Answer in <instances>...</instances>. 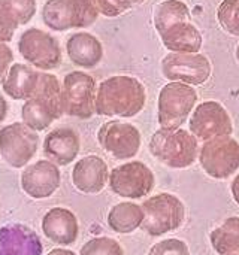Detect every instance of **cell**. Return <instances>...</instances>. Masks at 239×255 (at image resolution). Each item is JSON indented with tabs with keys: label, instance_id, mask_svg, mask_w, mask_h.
Wrapping results in <instances>:
<instances>
[{
	"label": "cell",
	"instance_id": "obj_1",
	"mask_svg": "<svg viewBox=\"0 0 239 255\" xmlns=\"http://www.w3.org/2000/svg\"><path fill=\"white\" fill-rule=\"evenodd\" d=\"M147 102L144 84L127 75H115L99 84L94 109L100 117L132 118L138 115Z\"/></svg>",
	"mask_w": 239,
	"mask_h": 255
},
{
	"label": "cell",
	"instance_id": "obj_2",
	"mask_svg": "<svg viewBox=\"0 0 239 255\" xmlns=\"http://www.w3.org/2000/svg\"><path fill=\"white\" fill-rule=\"evenodd\" d=\"M61 115V84L55 75L40 72L34 94L21 108L22 123L34 131H42Z\"/></svg>",
	"mask_w": 239,
	"mask_h": 255
},
{
	"label": "cell",
	"instance_id": "obj_3",
	"mask_svg": "<svg viewBox=\"0 0 239 255\" xmlns=\"http://www.w3.org/2000/svg\"><path fill=\"white\" fill-rule=\"evenodd\" d=\"M148 148L156 160L171 169L190 167L199 154L198 139L184 128H159Z\"/></svg>",
	"mask_w": 239,
	"mask_h": 255
},
{
	"label": "cell",
	"instance_id": "obj_4",
	"mask_svg": "<svg viewBox=\"0 0 239 255\" xmlns=\"http://www.w3.org/2000/svg\"><path fill=\"white\" fill-rule=\"evenodd\" d=\"M144 221L141 229L150 236H163L180 229L186 218L184 203L174 194L160 193L141 205Z\"/></svg>",
	"mask_w": 239,
	"mask_h": 255
},
{
	"label": "cell",
	"instance_id": "obj_5",
	"mask_svg": "<svg viewBox=\"0 0 239 255\" xmlns=\"http://www.w3.org/2000/svg\"><path fill=\"white\" fill-rule=\"evenodd\" d=\"M97 16L93 0H46L42 7L43 24L54 31L90 27Z\"/></svg>",
	"mask_w": 239,
	"mask_h": 255
},
{
	"label": "cell",
	"instance_id": "obj_6",
	"mask_svg": "<svg viewBox=\"0 0 239 255\" xmlns=\"http://www.w3.org/2000/svg\"><path fill=\"white\" fill-rule=\"evenodd\" d=\"M198 93L192 85L168 82L159 93L157 117L162 128H180L196 108Z\"/></svg>",
	"mask_w": 239,
	"mask_h": 255
},
{
	"label": "cell",
	"instance_id": "obj_7",
	"mask_svg": "<svg viewBox=\"0 0 239 255\" xmlns=\"http://www.w3.org/2000/svg\"><path fill=\"white\" fill-rule=\"evenodd\" d=\"M97 85L91 75L82 70H73L63 78L61 84V108L67 117L88 120L96 114Z\"/></svg>",
	"mask_w": 239,
	"mask_h": 255
},
{
	"label": "cell",
	"instance_id": "obj_8",
	"mask_svg": "<svg viewBox=\"0 0 239 255\" xmlns=\"http://www.w3.org/2000/svg\"><path fill=\"white\" fill-rule=\"evenodd\" d=\"M199 163L204 172L214 179H226L239 169V143L232 136L207 140L199 149Z\"/></svg>",
	"mask_w": 239,
	"mask_h": 255
},
{
	"label": "cell",
	"instance_id": "obj_9",
	"mask_svg": "<svg viewBox=\"0 0 239 255\" xmlns=\"http://www.w3.org/2000/svg\"><path fill=\"white\" fill-rule=\"evenodd\" d=\"M18 51L27 63L42 72L57 69L61 63V48L58 40L52 34L36 27L27 28L21 33Z\"/></svg>",
	"mask_w": 239,
	"mask_h": 255
},
{
	"label": "cell",
	"instance_id": "obj_10",
	"mask_svg": "<svg viewBox=\"0 0 239 255\" xmlns=\"http://www.w3.org/2000/svg\"><path fill=\"white\" fill-rule=\"evenodd\" d=\"M39 134L24 123H12L0 130V155L15 169L27 166L36 155Z\"/></svg>",
	"mask_w": 239,
	"mask_h": 255
},
{
	"label": "cell",
	"instance_id": "obj_11",
	"mask_svg": "<svg viewBox=\"0 0 239 255\" xmlns=\"http://www.w3.org/2000/svg\"><path fill=\"white\" fill-rule=\"evenodd\" d=\"M162 73L171 82H183L196 87L210 79L213 66L208 57L199 52H169L162 60Z\"/></svg>",
	"mask_w": 239,
	"mask_h": 255
},
{
	"label": "cell",
	"instance_id": "obj_12",
	"mask_svg": "<svg viewBox=\"0 0 239 255\" xmlns=\"http://www.w3.org/2000/svg\"><path fill=\"white\" fill-rule=\"evenodd\" d=\"M111 190L124 199H142L154 188L153 170L142 161H129L117 166L109 173Z\"/></svg>",
	"mask_w": 239,
	"mask_h": 255
},
{
	"label": "cell",
	"instance_id": "obj_13",
	"mask_svg": "<svg viewBox=\"0 0 239 255\" xmlns=\"http://www.w3.org/2000/svg\"><path fill=\"white\" fill-rule=\"evenodd\" d=\"M190 118V133L198 140H210L220 136H231L234 123L226 108L216 102L207 100L193 109Z\"/></svg>",
	"mask_w": 239,
	"mask_h": 255
},
{
	"label": "cell",
	"instance_id": "obj_14",
	"mask_svg": "<svg viewBox=\"0 0 239 255\" xmlns=\"http://www.w3.org/2000/svg\"><path fill=\"white\" fill-rule=\"evenodd\" d=\"M99 145L117 160H130L141 149V131L130 123L109 121L97 131Z\"/></svg>",
	"mask_w": 239,
	"mask_h": 255
},
{
	"label": "cell",
	"instance_id": "obj_15",
	"mask_svg": "<svg viewBox=\"0 0 239 255\" xmlns=\"http://www.w3.org/2000/svg\"><path fill=\"white\" fill-rule=\"evenodd\" d=\"M61 175L58 166L49 160H39L21 173L22 191L31 199L40 200L51 197L60 187Z\"/></svg>",
	"mask_w": 239,
	"mask_h": 255
},
{
	"label": "cell",
	"instance_id": "obj_16",
	"mask_svg": "<svg viewBox=\"0 0 239 255\" xmlns=\"http://www.w3.org/2000/svg\"><path fill=\"white\" fill-rule=\"evenodd\" d=\"M109 179L108 164L99 155H87L78 160L72 170V182L75 188L84 194L100 193Z\"/></svg>",
	"mask_w": 239,
	"mask_h": 255
},
{
	"label": "cell",
	"instance_id": "obj_17",
	"mask_svg": "<svg viewBox=\"0 0 239 255\" xmlns=\"http://www.w3.org/2000/svg\"><path fill=\"white\" fill-rule=\"evenodd\" d=\"M79 134L70 127L54 128L43 139V154L57 166H67L73 163L79 154Z\"/></svg>",
	"mask_w": 239,
	"mask_h": 255
},
{
	"label": "cell",
	"instance_id": "obj_18",
	"mask_svg": "<svg viewBox=\"0 0 239 255\" xmlns=\"http://www.w3.org/2000/svg\"><path fill=\"white\" fill-rule=\"evenodd\" d=\"M43 247L30 227L7 224L0 229V255H42Z\"/></svg>",
	"mask_w": 239,
	"mask_h": 255
},
{
	"label": "cell",
	"instance_id": "obj_19",
	"mask_svg": "<svg viewBox=\"0 0 239 255\" xmlns=\"http://www.w3.org/2000/svg\"><path fill=\"white\" fill-rule=\"evenodd\" d=\"M43 235L57 245H72L78 239L79 226L75 214L66 208H52L42 218Z\"/></svg>",
	"mask_w": 239,
	"mask_h": 255
},
{
	"label": "cell",
	"instance_id": "obj_20",
	"mask_svg": "<svg viewBox=\"0 0 239 255\" xmlns=\"http://www.w3.org/2000/svg\"><path fill=\"white\" fill-rule=\"evenodd\" d=\"M66 52L75 66L93 69L103 58V45L94 34L78 31L69 36L66 42Z\"/></svg>",
	"mask_w": 239,
	"mask_h": 255
},
{
	"label": "cell",
	"instance_id": "obj_21",
	"mask_svg": "<svg viewBox=\"0 0 239 255\" xmlns=\"http://www.w3.org/2000/svg\"><path fill=\"white\" fill-rule=\"evenodd\" d=\"M40 72L27 64L13 63L1 81L3 91L13 100H28L37 88Z\"/></svg>",
	"mask_w": 239,
	"mask_h": 255
},
{
	"label": "cell",
	"instance_id": "obj_22",
	"mask_svg": "<svg viewBox=\"0 0 239 255\" xmlns=\"http://www.w3.org/2000/svg\"><path fill=\"white\" fill-rule=\"evenodd\" d=\"M160 39L168 51L183 54L199 52L204 42L199 28L190 21L174 24L160 34Z\"/></svg>",
	"mask_w": 239,
	"mask_h": 255
},
{
	"label": "cell",
	"instance_id": "obj_23",
	"mask_svg": "<svg viewBox=\"0 0 239 255\" xmlns=\"http://www.w3.org/2000/svg\"><path fill=\"white\" fill-rule=\"evenodd\" d=\"M144 221V211L139 205L123 202L115 205L108 214V226L120 235H129L141 227Z\"/></svg>",
	"mask_w": 239,
	"mask_h": 255
},
{
	"label": "cell",
	"instance_id": "obj_24",
	"mask_svg": "<svg viewBox=\"0 0 239 255\" xmlns=\"http://www.w3.org/2000/svg\"><path fill=\"white\" fill-rule=\"evenodd\" d=\"M190 9L181 0H165L154 9V27L159 34H162L174 24L190 21Z\"/></svg>",
	"mask_w": 239,
	"mask_h": 255
},
{
	"label": "cell",
	"instance_id": "obj_25",
	"mask_svg": "<svg viewBox=\"0 0 239 255\" xmlns=\"http://www.w3.org/2000/svg\"><path fill=\"white\" fill-rule=\"evenodd\" d=\"M211 245L219 255H239V218H228L220 227L213 230Z\"/></svg>",
	"mask_w": 239,
	"mask_h": 255
},
{
	"label": "cell",
	"instance_id": "obj_26",
	"mask_svg": "<svg viewBox=\"0 0 239 255\" xmlns=\"http://www.w3.org/2000/svg\"><path fill=\"white\" fill-rule=\"evenodd\" d=\"M0 7L15 28L31 21L37 9L36 0H0Z\"/></svg>",
	"mask_w": 239,
	"mask_h": 255
},
{
	"label": "cell",
	"instance_id": "obj_27",
	"mask_svg": "<svg viewBox=\"0 0 239 255\" xmlns=\"http://www.w3.org/2000/svg\"><path fill=\"white\" fill-rule=\"evenodd\" d=\"M217 18L226 33L239 36V0H223L219 6Z\"/></svg>",
	"mask_w": 239,
	"mask_h": 255
},
{
	"label": "cell",
	"instance_id": "obj_28",
	"mask_svg": "<svg viewBox=\"0 0 239 255\" xmlns=\"http://www.w3.org/2000/svg\"><path fill=\"white\" fill-rule=\"evenodd\" d=\"M79 255H124V251L115 239L102 236L84 244Z\"/></svg>",
	"mask_w": 239,
	"mask_h": 255
},
{
	"label": "cell",
	"instance_id": "obj_29",
	"mask_svg": "<svg viewBox=\"0 0 239 255\" xmlns=\"http://www.w3.org/2000/svg\"><path fill=\"white\" fill-rule=\"evenodd\" d=\"M99 13L108 18H115L130 10L135 3L133 0H93Z\"/></svg>",
	"mask_w": 239,
	"mask_h": 255
},
{
	"label": "cell",
	"instance_id": "obj_30",
	"mask_svg": "<svg viewBox=\"0 0 239 255\" xmlns=\"http://www.w3.org/2000/svg\"><path fill=\"white\" fill-rule=\"evenodd\" d=\"M148 255H190V250L184 241L172 238L153 245Z\"/></svg>",
	"mask_w": 239,
	"mask_h": 255
},
{
	"label": "cell",
	"instance_id": "obj_31",
	"mask_svg": "<svg viewBox=\"0 0 239 255\" xmlns=\"http://www.w3.org/2000/svg\"><path fill=\"white\" fill-rule=\"evenodd\" d=\"M13 63V52L6 45V42H0V82L6 76L9 67Z\"/></svg>",
	"mask_w": 239,
	"mask_h": 255
},
{
	"label": "cell",
	"instance_id": "obj_32",
	"mask_svg": "<svg viewBox=\"0 0 239 255\" xmlns=\"http://www.w3.org/2000/svg\"><path fill=\"white\" fill-rule=\"evenodd\" d=\"M15 30L16 28L6 19V16L3 15L1 7H0V42H9V40H12Z\"/></svg>",
	"mask_w": 239,
	"mask_h": 255
},
{
	"label": "cell",
	"instance_id": "obj_33",
	"mask_svg": "<svg viewBox=\"0 0 239 255\" xmlns=\"http://www.w3.org/2000/svg\"><path fill=\"white\" fill-rule=\"evenodd\" d=\"M7 111H9L7 102H6V99L3 97V94L0 93V124L4 121V118H6V115H7Z\"/></svg>",
	"mask_w": 239,
	"mask_h": 255
},
{
	"label": "cell",
	"instance_id": "obj_34",
	"mask_svg": "<svg viewBox=\"0 0 239 255\" xmlns=\"http://www.w3.org/2000/svg\"><path fill=\"white\" fill-rule=\"evenodd\" d=\"M231 190H232V196H234V200L239 205V175L235 176V179L232 181V185H231Z\"/></svg>",
	"mask_w": 239,
	"mask_h": 255
},
{
	"label": "cell",
	"instance_id": "obj_35",
	"mask_svg": "<svg viewBox=\"0 0 239 255\" xmlns=\"http://www.w3.org/2000/svg\"><path fill=\"white\" fill-rule=\"evenodd\" d=\"M46 255H76L70 250H64V248H55L52 251H49Z\"/></svg>",
	"mask_w": 239,
	"mask_h": 255
},
{
	"label": "cell",
	"instance_id": "obj_36",
	"mask_svg": "<svg viewBox=\"0 0 239 255\" xmlns=\"http://www.w3.org/2000/svg\"><path fill=\"white\" fill-rule=\"evenodd\" d=\"M144 1H145V0H133L135 6H136V4H141V3H144Z\"/></svg>",
	"mask_w": 239,
	"mask_h": 255
},
{
	"label": "cell",
	"instance_id": "obj_37",
	"mask_svg": "<svg viewBox=\"0 0 239 255\" xmlns=\"http://www.w3.org/2000/svg\"><path fill=\"white\" fill-rule=\"evenodd\" d=\"M237 60H238V63H239V43H238V46H237Z\"/></svg>",
	"mask_w": 239,
	"mask_h": 255
}]
</instances>
